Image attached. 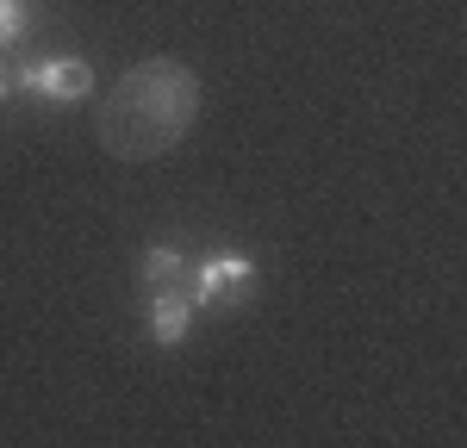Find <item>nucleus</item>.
Here are the masks:
<instances>
[{
    "mask_svg": "<svg viewBox=\"0 0 467 448\" xmlns=\"http://www.w3.org/2000/svg\"><path fill=\"white\" fill-rule=\"evenodd\" d=\"M193 118H200V81H193V69L156 56V63L125 69L107 87L94 131H100V149L107 156H119V162H150V156L175 149L193 131Z\"/></svg>",
    "mask_w": 467,
    "mask_h": 448,
    "instance_id": "f257e3e1",
    "label": "nucleus"
},
{
    "mask_svg": "<svg viewBox=\"0 0 467 448\" xmlns=\"http://www.w3.org/2000/svg\"><path fill=\"white\" fill-rule=\"evenodd\" d=\"M255 287V261L237 256V249H224V256H206L187 268V293L200 311H224V305H244Z\"/></svg>",
    "mask_w": 467,
    "mask_h": 448,
    "instance_id": "f03ea898",
    "label": "nucleus"
},
{
    "mask_svg": "<svg viewBox=\"0 0 467 448\" xmlns=\"http://www.w3.org/2000/svg\"><path fill=\"white\" fill-rule=\"evenodd\" d=\"M19 94H32L44 107H69L94 94V69L81 56H37V63H19Z\"/></svg>",
    "mask_w": 467,
    "mask_h": 448,
    "instance_id": "7ed1b4c3",
    "label": "nucleus"
},
{
    "mask_svg": "<svg viewBox=\"0 0 467 448\" xmlns=\"http://www.w3.org/2000/svg\"><path fill=\"white\" fill-rule=\"evenodd\" d=\"M193 293H187V280L175 287H150V336L162 342V349H181L187 336H193Z\"/></svg>",
    "mask_w": 467,
    "mask_h": 448,
    "instance_id": "20e7f679",
    "label": "nucleus"
},
{
    "mask_svg": "<svg viewBox=\"0 0 467 448\" xmlns=\"http://www.w3.org/2000/svg\"><path fill=\"white\" fill-rule=\"evenodd\" d=\"M175 280H187V261H181V249H169V243L144 249V287H175Z\"/></svg>",
    "mask_w": 467,
    "mask_h": 448,
    "instance_id": "39448f33",
    "label": "nucleus"
},
{
    "mask_svg": "<svg viewBox=\"0 0 467 448\" xmlns=\"http://www.w3.org/2000/svg\"><path fill=\"white\" fill-rule=\"evenodd\" d=\"M32 25V13H26V0H0V50H13L19 37Z\"/></svg>",
    "mask_w": 467,
    "mask_h": 448,
    "instance_id": "423d86ee",
    "label": "nucleus"
},
{
    "mask_svg": "<svg viewBox=\"0 0 467 448\" xmlns=\"http://www.w3.org/2000/svg\"><path fill=\"white\" fill-rule=\"evenodd\" d=\"M13 94H19V63L0 50V100H13Z\"/></svg>",
    "mask_w": 467,
    "mask_h": 448,
    "instance_id": "0eeeda50",
    "label": "nucleus"
}]
</instances>
